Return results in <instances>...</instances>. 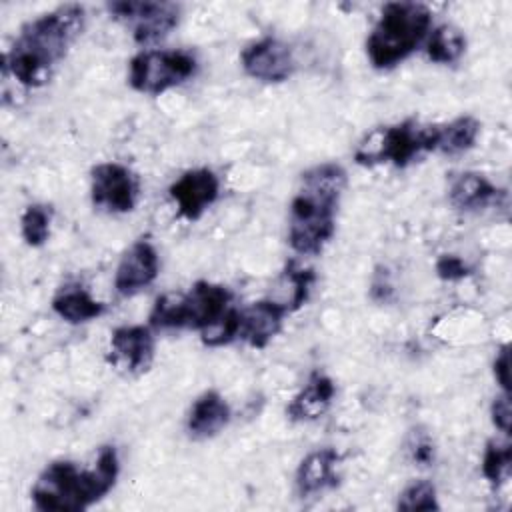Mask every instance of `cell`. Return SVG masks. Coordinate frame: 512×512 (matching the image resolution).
I'll list each match as a JSON object with an SVG mask.
<instances>
[{
    "mask_svg": "<svg viewBox=\"0 0 512 512\" xmlns=\"http://www.w3.org/2000/svg\"><path fill=\"white\" fill-rule=\"evenodd\" d=\"M84 6L64 4L26 22L2 56V76L24 88H38L64 60L84 28Z\"/></svg>",
    "mask_w": 512,
    "mask_h": 512,
    "instance_id": "obj_1",
    "label": "cell"
},
{
    "mask_svg": "<svg viewBox=\"0 0 512 512\" xmlns=\"http://www.w3.org/2000/svg\"><path fill=\"white\" fill-rule=\"evenodd\" d=\"M346 182V170L336 162H322L300 174L288 210V244L296 254L316 256L332 240Z\"/></svg>",
    "mask_w": 512,
    "mask_h": 512,
    "instance_id": "obj_2",
    "label": "cell"
},
{
    "mask_svg": "<svg viewBox=\"0 0 512 512\" xmlns=\"http://www.w3.org/2000/svg\"><path fill=\"white\" fill-rule=\"evenodd\" d=\"M120 460L114 446H102L92 468L72 460L50 462L32 486V504L40 512H80L104 498L116 484Z\"/></svg>",
    "mask_w": 512,
    "mask_h": 512,
    "instance_id": "obj_3",
    "label": "cell"
},
{
    "mask_svg": "<svg viewBox=\"0 0 512 512\" xmlns=\"http://www.w3.org/2000/svg\"><path fill=\"white\" fill-rule=\"evenodd\" d=\"M432 12L420 2H388L366 38V54L376 70L404 62L430 34Z\"/></svg>",
    "mask_w": 512,
    "mask_h": 512,
    "instance_id": "obj_4",
    "label": "cell"
},
{
    "mask_svg": "<svg viewBox=\"0 0 512 512\" xmlns=\"http://www.w3.org/2000/svg\"><path fill=\"white\" fill-rule=\"evenodd\" d=\"M232 302V292L208 280H198L186 294H162L156 298L148 322L158 330H204L216 322Z\"/></svg>",
    "mask_w": 512,
    "mask_h": 512,
    "instance_id": "obj_5",
    "label": "cell"
},
{
    "mask_svg": "<svg viewBox=\"0 0 512 512\" xmlns=\"http://www.w3.org/2000/svg\"><path fill=\"white\" fill-rule=\"evenodd\" d=\"M436 126H422L416 118H406L392 126L370 130L356 146L354 160L360 166L392 162L398 168L408 166L424 152H434Z\"/></svg>",
    "mask_w": 512,
    "mask_h": 512,
    "instance_id": "obj_6",
    "label": "cell"
},
{
    "mask_svg": "<svg viewBox=\"0 0 512 512\" xmlns=\"http://www.w3.org/2000/svg\"><path fill=\"white\" fill-rule=\"evenodd\" d=\"M198 70L186 50H142L128 62V84L140 94L158 96L190 80Z\"/></svg>",
    "mask_w": 512,
    "mask_h": 512,
    "instance_id": "obj_7",
    "label": "cell"
},
{
    "mask_svg": "<svg viewBox=\"0 0 512 512\" xmlns=\"http://www.w3.org/2000/svg\"><path fill=\"white\" fill-rule=\"evenodd\" d=\"M110 16L132 30L138 44H152L168 36L180 22V4L152 0H120L106 4Z\"/></svg>",
    "mask_w": 512,
    "mask_h": 512,
    "instance_id": "obj_8",
    "label": "cell"
},
{
    "mask_svg": "<svg viewBox=\"0 0 512 512\" xmlns=\"http://www.w3.org/2000/svg\"><path fill=\"white\" fill-rule=\"evenodd\" d=\"M140 180L120 162H100L90 170V198L96 208L112 214L132 212L138 204Z\"/></svg>",
    "mask_w": 512,
    "mask_h": 512,
    "instance_id": "obj_9",
    "label": "cell"
},
{
    "mask_svg": "<svg viewBox=\"0 0 512 512\" xmlns=\"http://www.w3.org/2000/svg\"><path fill=\"white\" fill-rule=\"evenodd\" d=\"M240 64L250 78L268 84H280L296 70L292 48L274 36L250 42L240 54Z\"/></svg>",
    "mask_w": 512,
    "mask_h": 512,
    "instance_id": "obj_10",
    "label": "cell"
},
{
    "mask_svg": "<svg viewBox=\"0 0 512 512\" xmlns=\"http://www.w3.org/2000/svg\"><path fill=\"white\" fill-rule=\"evenodd\" d=\"M108 360L126 374L146 372L154 360V336L150 326L124 324L114 328L110 334Z\"/></svg>",
    "mask_w": 512,
    "mask_h": 512,
    "instance_id": "obj_11",
    "label": "cell"
},
{
    "mask_svg": "<svg viewBox=\"0 0 512 512\" xmlns=\"http://www.w3.org/2000/svg\"><path fill=\"white\" fill-rule=\"evenodd\" d=\"M168 192L178 206V214L192 222L218 200L220 180L210 168H194L186 170L178 180H174Z\"/></svg>",
    "mask_w": 512,
    "mask_h": 512,
    "instance_id": "obj_12",
    "label": "cell"
},
{
    "mask_svg": "<svg viewBox=\"0 0 512 512\" xmlns=\"http://www.w3.org/2000/svg\"><path fill=\"white\" fill-rule=\"evenodd\" d=\"M160 270L158 252L152 242L136 240L120 258L114 274V288L120 296H134L150 286Z\"/></svg>",
    "mask_w": 512,
    "mask_h": 512,
    "instance_id": "obj_13",
    "label": "cell"
},
{
    "mask_svg": "<svg viewBox=\"0 0 512 512\" xmlns=\"http://www.w3.org/2000/svg\"><path fill=\"white\" fill-rule=\"evenodd\" d=\"M288 308L274 298L256 300L246 308H240V326L238 340L246 342L252 348H266L270 340L282 330Z\"/></svg>",
    "mask_w": 512,
    "mask_h": 512,
    "instance_id": "obj_14",
    "label": "cell"
},
{
    "mask_svg": "<svg viewBox=\"0 0 512 512\" xmlns=\"http://www.w3.org/2000/svg\"><path fill=\"white\" fill-rule=\"evenodd\" d=\"M340 462L342 456L334 448H318L306 454L296 468V492L306 498L336 488L340 484Z\"/></svg>",
    "mask_w": 512,
    "mask_h": 512,
    "instance_id": "obj_15",
    "label": "cell"
},
{
    "mask_svg": "<svg viewBox=\"0 0 512 512\" xmlns=\"http://www.w3.org/2000/svg\"><path fill=\"white\" fill-rule=\"evenodd\" d=\"M336 396V384L324 372H312L300 392L288 402L286 416L292 422L318 420L328 412Z\"/></svg>",
    "mask_w": 512,
    "mask_h": 512,
    "instance_id": "obj_16",
    "label": "cell"
},
{
    "mask_svg": "<svg viewBox=\"0 0 512 512\" xmlns=\"http://www.w3.org/2000/svg\"><path fill=\"white\" fill-rule=\"evenodd\" d=\"M232 418L230 404L218 390L202 392L190 406L186 428L192 438H212L222 432Z\"/></svg>",
    "mask_w": 512,
    "mask_h": 512,
    "instance_id": "obj_17",
    "label": "cell"
},
{
    "mask_svg": "<svg viewBox=\"0 0 512 512\" xmlns=\"http://www.w3.org/2000/svg\"><path fill=\"white\" fill-rule=\"evenodd\" d=\"M502 190H498L484 174L480 172H460L448 188L450 204L460 212H478L490 206Z\"/></svg>",
    "mask_w": 512,
    "mask_h": 512,
    "instance_id": "obj_18",
    "label": "cell"
},
{
    "mask_svg": "<svg viewBox=\"0 0 512 512\" xmlns=\"http://www.w3.org/2000/svg\"><path fill=\"white\" fill-rule=\"evenodd\" d=\"M52 310L70 324H82L102 316L106 312V304L92 298V294L80 284H64L52 298Z\"/></svg>",
    "mask_w": 512,
    "mask_h": 512,
    "instance_id": "obj_19",
    "label": "cell"
},
{
    "mask_svg": "<svg viewBox=\"0 0 512 512\" xmlns=\"http://www.w3.org/2000/svg\"><path fill=\"white\" fill-rule=\"evenodd\" d=\"M436 126V142L434 152L446 154V156H458L468 152L480 134V122L474 116H458L446 124H434Z\"/></svg>",
    "mask_w": 512,
    "mask_h": 512,
    "instance_id": "obj_20",
    "label": "cell"
},
{
    "mask_svg": "<svg viewBox=\"0 0 512 512\" xmlns=\"http://www.w3.org/2000/svg\"><path fill=\"white\" fill-rule=\"evenodd\" d=\"M466 52V36L454 24H442L430 32L426 54L436 64H454Z\"/></svg>",
    "mask_w": 512,
    "mask_h": 512,
    "instance_id": "obj_21",
    "label": "cell"
},
{
    "mask_svg": "<svg viewBox=\"0 0 512 512\" xmlns=\"http://www.w3.org/2000/svg\"><path fill=\"white\" fill-rule=\"evenodd\" d=\"M282 278H284V284L290 286L288 290V296L284 298V306L294 312L298 310L302 304H306L308 296H310V290L316 282V274L312 268H304L300 266L296 260H290L286 262L284 266V272H282Z\"/></svg>",
    "mask_w": 512,
    "mask_h": 512,
    "instance_id": "obj_22",
    "label": "cell"
},
{
    "mask_svg": "<svg viewBox=\"0 0 512 512\" xmlns=\"http://www.w3.org/2000/svg\"><path fill=\"white\" fill-rule=\"evenodd\" d=\"M50 224H52V208L46 204H30L26 206L20 218V234L22 240L32 246H44L50 238Z\"/></svg>",
    "mask_w": 512,
    "mask_h": 512,
    "instance_id": "obj_23",
    "label": "cell"
},
{
    "mask_svg": "<svg viewBox=\"0 0 512 512\" xmlns=\"http://www.w3.org/2000/svg\"><path fill=\"white\" fill-rule=\"evenodd\" d=\"M510 466H512V446L508 442L488 440L482 456V476L492 486H500L508 478Z\"/></svg>",
    "mask_w": 512,
    "mask_h": 512,
    "instance_id": "obj_24",
    "label": "cell"
},
{
    "mask_svg": "<svg viewBox=\"0 0 512 512\" xmlns=\"http://www.w3.org/2000/svg\"><path fill=\"white\" fill-rule=\"evenodd\" d=\"M238 326H240V310L230 306L216 322L200 330V340L204 346H210V348L226 346L238 340Z\"/></svg>",
    "mask_w": 512,
    "mask_h": 512,
    "instance_id": "obj_25",
    "label": "cell"
},
{
    "mask_svg": "<svg viewBox=\"0 0 512 512\" xmlns=\"http://www.w3.org/2000/svg\"><path fill=\"white\" fill-rule=\"evenodd\" d=\"M398 510H438V496H436V486L430 480H416L408 484L396 502Z\"/></svg>",
    "mask_w": 512,
    "mask_h": 512,
    "instance_id": "obj_26",
    "label": "cell"
},
{
    "mask_svg": "<svg viewBox=\"0 0 512 512\" xmlns=\"http://www.w3.org/2000/svg\"><path fill=\"white\" fill-rule=\"evenodd\" d=\"M436 274L442 280L454 282V280H462L470 274V268L466 266V262L460 256L454 254H444L436 260Z\"/></svg>",
    "mask_w": 512,
    "mask_h": 512,
    "instance_id": "obj_27",
    "label": "cell"
},
{
    "mask_svg": "<svg viewBox=\"0 0 512 512\" xmlns=\"http://www.w3.org/2000/svg\"><path fill=\"white\" fill-rule=\"evenodd\" d=\"M490 414H492L494 426H496L500 432L510 434V394L502 392L500 396H496L494 402H492Z\"/></svg>",
    "mask_w": 512,
    "mask_h": 512,
    "instance_id": "obj_28",
    "label": "cell"
},
{
    "mask_svg": "<svg viewBox=\"0 0 512 512\" xmlns=\"http://www.w3.org/2000/svg\"><path fill=\"white\" fill-rule=\"evenodd\" d=\"M494 376L496 382L500 384L502 392L510 394V352H508V344H504L494 360Z\"/></svg>",
    "mask_w": 512,
    "mask_h": 512,
    "instance_id": "obj_29",
    "label": "cell"
},
{
    "mask_svg": "<svg viewBox=\"0 0 512 512\" xmlns=\"http://www.w3.org/2000/svg\"><path fill=\"white\" fill-rule=\"evenodd\" d=\"M412 454H414L416 462L428 464L434 458V446L430 444V440H416Z\"/></svg>",
    "mask_w": 512,
    "mask_h": 512,
    "instance_id": "obj_30",
    "label": "cell"
}]
</instances>
